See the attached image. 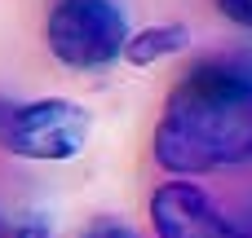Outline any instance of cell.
Listing matches in <instances>:
<instances>
[{
	"mask_svg": "<svg viewBox=\"0 0 252 238\" xmlns=\"http://www.w3.org/2000/svg\"><path fill=\"white\" fill-rule=\"evenodd\" d=\"M155 159L173 177H204L252 163V75L204 62L164 102Z\"/></svg>",
	"mask_w": 252,
	"mask_h": 238,
	"instance_id": "cell-1",
	"label": "cell"
},
{
	"mask_svg": "<svg viewBox=\"0 0 252 238\" xmlns=\"http://www.w3.org/2000/svg\"><path fill=\"white\" fill-rule=\"evenodd\" d=\"M89 110L66 97H40V102H0V146L18 159L62 163L75 159L89 141Z\"/></svg>",
	"mask_w": 252,
	"mask_h": 238,
	"instance_id": "cell-2",
	"label": "cell"
},
{
	"mask_svg": "<svg viewBox=\"0 0 252 238\" xmlns=\"http://www.w3.org/2000/svg\"><path fill=\"white\" fill-rule=\"evenodd\" d=\"M49 53L71 71H102L124 57L128 22L111 0H58L49 9Z\"/></svg>",
	"mask_w": 252,
	"mask_h": 238,
	"instance_id": "cell-3",
	"label": "cell"
},
{
	"mask_svg": "<svg viewBox=\"0 0 252 238\" xmlns=\"http://www.w3.org/2000/svg\"><path fill=\"white\" fill-rule=\"evenodd\" d=\"M151 221L159 238H239V225L190 181H164L151 194Z\"/></svg>",
	"mask_w": 252,
	"mask_h": 238,
	"instance_id": "cell-4",
	"label": "cell"
},
{
	"mask_svg": "<svg viewBox=\"0 0 252 238\" xmlns=\"http://www.w3.org/2000/svg\"><path fill=\"white\" fill-rule=\"evenodd\" d=\"M190 44V26L186 22H159V26H146V31H133L128 44H124V57L133 66H155L173 53H182Z\"/></svg>",
	"mask_w": 252,
	"mask_h": 238,
	"instance_id": "cell-5",
	"label": "cell"
},
{
	"mask_svg": "<svg viewBox=\"0 0 252 238\" xmlns=\"http://www.w3.org/2000/svg\"><path fill=\"white\" fill-rule=\"evenodd\" d=\"M217 9H221L235 26H248L252 31V0H217Z\"/></svg>",
	"mask_w": 252,
	"mask_h": 238,
	"instance_id": "cell-6",
	"label": "cell"
},
{
	"mask_svg": "<svg viewBox=\"0 0 252 238\" xmlns=\"http://www.w3.org/2000/svg\"><path fill=\"white\" fill-rule=\"evenodd\" d=\"M89 238H133L128 230H120V225H111V221H102V225H93Z\"/></svg>",
	"mask_w": 252,
	"mask_h": 238,
	"instance_id": "cell-7",
	"label": "cell"
},
{
	"mask_svg": "<svg viewBox=\"0 0 252 238\" xmlns=\"http://www.w3.org/2000/svg\"><path fill=\"white\" fill-rule=\"evenodd\" d=\"M235 225H239V238H252V203L244 208V216H239Z\"/></svg>",
	"mask_w": 252,
	"mask_h": 238,
	"instance_id": "cell-8",
	"label": "cell"
}]
</instances>
